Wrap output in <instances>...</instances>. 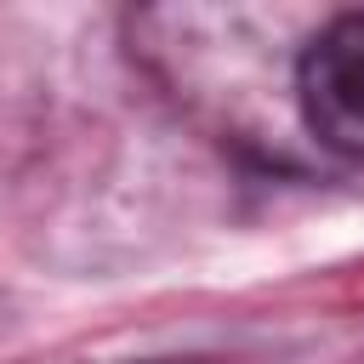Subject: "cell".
Listing matches in <instances>:
<instances>
[{"mask_svg": "<svg viewBox=\"0 0 364 364\" xmlns=\"http://www.w3.org/2000/svg\"><path fill=\"white\" fill-rule=\"evenodd\" d=\"M296 108L318 148L364 159V11L330 17L296 57Z\"/></svg>", "mask_w": 364, "mask_h": 364, "instance_id": "cell-1", "label": "cell"}, {"mask_svg": "<svg viewBox=\"0 0 364 364\" xmlns=\"http://www.w3.org/2000/svg\"><path fill=\"white\" fill-rule=\"evenodd\" d=\"M136 364H222V358H193V353L182 358V353H176V358H136Z\"/></svg>", "mask_w": 364, "mask_h": 364, "instance_id": "cell-2", "label": "cell"}]
</instances>
